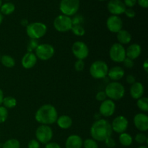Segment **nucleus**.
Listing matches in <instances>:
<instances>
[{
	"label": "nucleus",
	"instance_id": "48",
	"mask_svg": "<svg viewBox=\"0 0 148 148\" xmlns=\"http://www.w3.org/2000/svg\"><path fill=\"white\" fill-rule=\"evenodd\" d=\"M21 23H22V24H23V25L27 26V20H22Z\"/></svg>",
	"mask_w": 148,
	"mask_h": 148
},
{
	"label": "nucleus",
	"instance_id": "14",
	"mask_svg": "<svg viewBox=\"0 0 148 148\" xmlns=\"http://www.w3.org/2000/svg\"><path fill=\"white\" fill-rule=\"evenodd\" d=\"M107 28L111 33H117L120 30H122L123 22L122 20L119 16L111 15L107 19L106 21Z\"/></svg>",
	"mask_w": 148,
	"mask_h": 148
},
{
	"label": "nucleus",
	"instance_id": "38",
	"mask_svg": "<svg viewBox=\"0 0 148 148\" xmlns=\"http://www.w3.org/2000/svg\"><path fill=\"white\" fill-rule=\"evenodd\" d=\"M72 25H81V23L83 22V18L81 15H76L72 19Z\"/></svg>",
	"mask_w": 148,
	"mask_h": 148
},
{
	"label": "nucleus",
	"instance_id": "23",
	"mask_svg": "<svg viewBox=\"0 0 148 148\" xmlns=\"http://www.w3.org/2000/svg\"><path fill=\"white\" fill-rule=\"evenodd\" d=\"M117 40H119V43L121 45L128 44L132 40V36L127 30H121L117 33Z\"/></svg>",
	"mask_w": 148,
	"mask_h": 148
},
{
	"label": "nucleus",
	"instance_id": "26",
	"mask_svg": "<svg viewBox=\"0 0 148 148\" xmlns=\"http://www.w3.org/2000/svg\"><path fill=\"white\" fill-rule=\"evenodd\" d=\"M0 63L7 68H12L15 65V61L10 55H4L1 56Z\"/></svg>",
	"mask_w": 148,
	"mask_h": 148
},
{
	"label": "nucleus",
	"instance_id": "39",
	"mask_svg": "<svg viewBox=\"0 0 148 148\" xmlns=\"http://www.w3.org/2000/svg\"><path fill=\"white\" fill-rule=\"evenodd\" d=\"M104 142H105L106 145L109 148H113L116 146L115 140H114L113 138H111V137L107 138Z\"/></svg>",
	"mask_w": 148,
	"mask_h": 148
},
{
	"label": "nucleus",
	"instance_id": "29",
	"mask_svg": "<svg viewBox=\"0 0 148 148\" xmlns=\"http://www.w3.org/2000/svg\"><path fill=\"white\" fill-rule=\"evenodd\" d=\"M2 148H20V143L16 139H10L4 143Z\"/></svg>",
	"mask_w": 148,
	"mask_h": 148
},
{
	"label": "nucleus",
	"instance_id": "7",
	"mask_svg": "<svg viewBox=\"0 0 148 148\" xmlns=\"http://www.w3.org/2000/svg\"><path fill=\"white\" fill-rule=\"evenodd\" d=\"M72 18L70 17L60 14L55 18L53 21V27L57 31L65 33L70 30L72 27Z\"/></svg>",
	"mask_w": 148,
	"mask_h": 148
},
{
	"label": "nucleus",
	"instance_id": "44",
	"mask_svg": "<svg viewBox=\"0 0 148 148\" xmlns=\"http://www.w3.org/2000/svg\"><path fill=\"white\" fill-rule=\"evenodd\" d=\"M45 148H61V146L59 145L58 143H51V142H50V143L46 144V147H45Z\"/></svg>",
	"mask_w": 148,
	"mask_h": 148
},
{
	"label": "nucleus",
	"instance_id": "18",
	"mask_svg": "<svg viewBox=\"0 0 148 148\" xmlns=\"http://www.w3.org/2000/svg\"><path fill=\"white\" fill-rule=\"evenodd\" d=\"M83 141L82 139L77 134L70 135L66 140L65 147L66 148H82Z\"/></svg>",
	"mask_w": 148,
	"mask_h": 148
},
{
	"label": "nucleus",
	"instance_id": "34",
	"mask_svg": "<svg viewBox=\"0 0 148 148\" xmlns=\"http://www.w3.org/2000/svg\"><path fill=\"white\" fill-rule=\"evenodd\" d=\"M38 43L37 40H33V39H31V40L29 43L28 46H27V51L28 52H32L33 50H36V49L37 48V46H38Z\"/></svg>",
	"mask_w": 148,
	"mask_h": 148
},
{
	"label": "nucleus",
	"instance_id": "20",
	"mask_svg": "<svg viewBox=\"0 0 148 148\" xmlns=\"http://www.w3.org/2000/svg\"><path fill=\"white\" fill-rule=\"evenodd\" d=\"M144 91L145 88L143 84L141 82H135L130 88V95L134 99L138 100L143 96Z\"/></svg>",
	"mask_w": 148,
	"mask_h": 148
},
{
	"label": "nucleus",
	"instance_id": "1",
	"mask_svg": "<svg viewBox=\"0 0 148 148\" xmlns=\"http://www.w3.org/2000/svg\"><path fill=\"white\" fill-rule=\"evenodd\" d=\"M112 132L111 124L107 120L102 119L96 120L90 128L91 137L96 142H104L111 137Z\"/></svg>",
	"mask_w": 148,
	"mask_h": 148
},
{
	"label": "nucleus",
	"instance_id": "51",
	"mask_svg": "<svg viewBox=\"0 0 148 148\" xmlns=\"http://www.w3.org/2000/svg\"><path fill=\"white\" fill-rule=\"evenodd\" d=\"M1 4H2V1H1V0H0V7H1Z\"/></svg>",
	"mask_w": 148,
	"mask_h": 148
},
{
	"label": "nucleus",
	"instance_id": "47",
	"mask_svg": "<svg viewBox=\"0 0 148 148\" xmlns=\"http://www.w3.org/2000/svg\"><path fill=\"white\" fill-rule=\"evenodd\" d=\"M4 92H3V91L1 90V89H0V106L2 104V102H3V99H4Z\"/></svg>",
	"mask_w": 148,
	"mask_h": 148
},
{
	"label": "nucleus",
	"instance_id": "32",
	"mask_svg": "<svg viewBox=\"0 0 148 148\" xmlns=\"http://www.w3.org/2000/svg\"><path fill=\"white\" fill-rule=\"evenodd\" d=\"M8 117V110L4 106H0V124L5 122Z\"/></svg>",
	"mask_w": 148,
	"mask_h": 148
},
{
	"label": "nucleus",
	"instance_id": "46",
	"mask_svg": "<svg viewBox=\"0 0 148 148\" xmlns=\"http://www.w3.org/2000/svg\"><path fill=\"white\" fill-rule=\"evenodd\" d=\"M143 69H145V71L146 72H148V61L147 60L145 61V62L143 63Z\"/></svg>",
	"mask_w": 148,
	"mask_h": 148
},
{
	"label": "nucleus",
	"instance_id": "42",
	"mask_svg": "<svg viewBox=\"0 0 148 148\" xmlns=\"http://www.w3.org/2000/svg\"><path fill=\"white\" fill-rule=\"evenodd\" d=\"M137 3V0H124V4L126 7H128L129 8H132L134 7Z\"/></svg>",
	"mask_w": 148,
	"mask_h": 148
},
{
	"label": "nucleus",
	"instance_id": "27",
	"mask_svg": "<svg viewBox=\"0 0 148 148\" xmlns=\"http://www.w3.org/2000/svg\"><path fill=\"white\" fill-rule=\"evenodd\" d=\"M2 104L4 105V107H5L7 109L10 108H13L17 105V101L12 96H7L4 98L3 99Z\"/></svg>",
	"mask_w": 148,
	"mask_h": 148
},
{
	"label": "nucleus",
	"instance_id": "49",
	"mask_svg": "<svg viewBox=\"0 0 148 148\" xmlns=\"http://www.w3.org/2000/svg\"><path fill=\"white\" fill-rule=\"evenodd\" d=\"M2 21H3V15H2V14L0 12V25L1 24Z\"/></svg>",
	"mask_w": 148,
	"mask_h": 148
},
{
	"label": "nucleus",
	"instance_id": "54",
	"mask_svg": "<svg viewBox=\"0 0 148 148\" xmlns=\"http://www.w3.org/2000/svg\"></svg>",
	"mask_w": 148,
	"mask_h": 148
},
{
	"label": "nucleus",
	"instance_id": "19",
	"mask_svg": "<svg viewBox=\"0 0 148 148\" xmlns=\"http://www.w3.org/2000/svg\"><path fill=\"white\" fill-rule=\"evenodd\" d=\"M141 52V46L137 43H133L126 49V57L134 60L140 56Z\"/></svg>",
	"mask_w": 148,
	"mask_h": 148
},
{
	"label": "nucleus",
	"instance_id": "30",
	"mask_svg": "<svg viewBox=\"0 0 148 148\" xmlns=\"http://www.w3.org/2000/svg\"><path fill=\"white\" fill-rule=\"evenodd\" d=\"M74 34L77 36H82L85 35V28L82 27L81 25H73L72 26V29Z\"/></svg>",
	"mask_w": 148,
	"mask_h": 148
},
{
	"label": "nucleus",
	"instance_id": "40",
	"mask_svg": "<svg viewBox=\"0 0 148 148\" xmlns=\"http://www.w3.org/2000/svg\"><path fill=\"white\" fill-rule=\"evenodd\" d=\"M27 148H40V143L37 140H31L27 144Z\"/></svg>",
	"mask_w": 148,
	"mask_h": 148
},
{
	"label": "nucleus",
	"instance_id": "2",
	"mask_svg": "<svg viewBox=\"0 0 148 148\" xmlns=\"http://www.w3.org/2000/svg\"><path fill=\"white\" fill-rule=\"evenodd\" d=\"M35 119L38 122L43 125L53 124L58 119L57 111L53 106L45 104L36 111Z\"/></svg>",
	"mask_w": 148,
	"mask_h": 148
},
{
	"label": "nucleus",
	"instance_id": "11",
	"mask_svg": "<svg viewBox=\"0 0 148 148\" xmlns=\"http://www.w3.org/2000/svg\"><path fill=\"white\" fill-rule=\"evenodd\" d=\"M74 56L79 60H84L89 55V49L84 42L77 41L73 43L72 47Z\"/></svg>",
	"mask_w": 148,
	"mask_h": 148
},
{
	"label": "nucleus",
	"instance_id": "53",
	"mask_svg": "<svg viewBox=\"0 0 148 148\" xmlns=\"http://www.w3.org/2000/svg\"><path fill=\"white\" fill-rule=\"evenodd\" d=\"M0 59H1V56H0Z\"/></svg>",
	"mask_w": 148,
	"mask_h": 148
},
{
	"label": "nucleus",
	"instance_id": "35",
	"mask_svg": "<svg viewBox=\"0 0 148 148\" xmlns=\"http://www.w3.org/2000/svg\"><path fill=\"white\" fill-rule=\"evenodd\" d=\"M75 68L77 72H81V71L83 70L84 68H85V63H84L83 60L77 59V61L75 64Z\"/></svg>",
	"mask_w": 148,
	"mask_h": 148
},
{
	"label": "nucleus",
	"instance_id": "43",
	"mask_svg": "<svg viewBox=\"0 0 148 148\" xmlns=\"http://www.w3.org/2000/svg\"><path fill=\"white\" fill-rule=\"evenodd\" d=\"M126 80H127V82H128L129 84H130V85H132V84H134V82H136L135 77H134L132 75H127V77H126Z\"/></svg>",
	"mask_w": 148,
	"mask_h": 148
},
{
	"label": "nucleus",
	"instance_id": "28",
	"mask_svg": "<svg viewBox=\"0 0 148 148\" xmlns=\"http://www.w3.org/2000/svg\"><path fill=\"white\" fill-rule=\"evenodd\" d=\"M137 107L143 111H148V98L147 97H142L137 100Z\"/></svg>",
	"mask_w": 148,
	"mask_h": 148
},
{
	"label": "nucleus",
	"instance_id": "13",
	"mask_svg": "<svg viewBox=\"0 0 148 148\" xmlns=\"http://www.w3.org/2000/svg\"><path fill=\"white\" fill-rule=\"evenodd\" d=\"M107 8L112 15H119L124 13L126 10V6L121 0H111L108 3Z\"/></svg>",
	"mask_w": 148,
	"mask_h": 148
},
{
	"label": "nucleus",
	"instance_id": "17",
	"mask_svg": "<svg viewBox=\"0 0 148 148\" xmlns=\"http://www.w3.org/2000/svg\"><path fill=\"white\" fill-rule=\"evenodd\" d=\"M38 58L33 52H27L22 59V65L25 69H31L37 63Z\"/></svg>",
	"mask_w": 148,
	"mask_h": 148
},
{
	"label": "nucleus",
	"instance_id": "12",
	"mask_svg": "<svg viewBox=\"0 0 148 148\" xmlns=\"http://www.w3.org/2000/svg\"><path fill=\"white\" fill-rule=\"evenodd\" d=\"M129 122L127 118L124 116H119L116 117L111 124V128L114 132L118 134L125 132L128 128Z\"/></svg>",
	"mask_w": 148,
	"mask_h": 148
},
{
	"label": "nucleus",
	"instance_id": "37",
	"mask_svg": "<svg viewBox=\"0 0 148 148\" xmlns=\"http://www.w3.org/2000/svg\"><path fill=\"white\" fill-rule=\"evenodd\" d=\"M106 94L105 91H99L98 93L95 95V98H96L97 101H101V102H103L105 100H106Z\"/></svg>",
	"mask_w": 148,
	"mask_h": 148
},
{
	"label": "nucleus",
	"instance_id": "22",
	"mask_svg": "<svg viewBox=\"0 0 148 148\" xmlns=\"http://www.w3.org/2000/svg\"><path fill=\"white\" fill-rule=\"evenodd\" d=\"M56 123L61 129L66 130V129H69L72 127V119L69 116L62 115L57 119Z\"/></svg>",
	"mask_w": 148,
	"mask_h": 148
},
{
	"label": "nucleus",
	"instance_id": "31",
	"mask_svg": "<svg viewBox=\"0 0 148 148\" xmlns=\"http://www.w3.org/2000/svg\"><path fill=\"white\" fill-rule=\"evenodd\" d=\"M84 148H98V145L97 142L93 139H86L82 144Z\"/></svg>",
	"mask_w": 148,
	"mask_h": 148
},
{
	"label": "nucleus",
	"instance_id": "16",
	"mask_svg": "<svg viewBox=\"0 0 148 148\" xmlns=\"http://www.w3.org/2000/svg\"><path fill=\"white\" fill-rule=\"evenodd\" d=\"M134 124L136 128L140 131H147L148 116L145 114H137L134 117Z\"/></svg>",
	"mask_w": 148,
	"mask_h": 148
},
{
	"label": "nucleus",
	"instance_id": "15",
	"mask_svg": "<svg viewBox=\"0 0 148 148\" xmlns=\"http://www.w3.org/2000/svg\"><path fill=\"white\" fill-rule=\"evenodd\" d=\"M116 105L114 101L111 99L105 100L103 101L99 108L100 114L103 116H111L115 112Z\"/></svg>",
	"mask_w": 148,
	"mask_h": 148
},
{
	"label": "nucleus",
	"instance_id": "5",
	"mask_svg": "<svg viewBox=\"0 0 148 148\" xmlns=\"http://www.w3.org/2000/svg\"><path fill=\"white\" fill-rule=\"evenodd\" d=\"M108 64L103 61H95L90 67V73L95 79H103L108 75Z\"/></svg>",
	"mask_w": 148,
	"mask_h": 148
},
{
	"label": "nucleus",
	"instance_id": "9",
	"mask_svg": "<svg viewBox=\"0 0 148 148\" xmlns=\"http://www.w3.org/2000/svg\"><path fill=\"white\" fill-rule=\"evenodd\" d=\"M36 57L43 61H47L54 55V48L48 43L39 44L35 50Z\"/></svg>",
	"mask_w": 148,
	"mask_h": 148
},
{
	"label": "nucleus",
	"instance_id": "4",
	"mask_svg": "<svg viewBox=\"0 0 148 148\" xmlns=\"http://www.w3.org/2000/svg\"><path fill=\"white\" fill-rule=\"evenodd\" d=\"M47 27L43 23L35 22L26 26V33L29 38L33 40H38L46 35Z\"/></svg>",
	"mask_w": 148,
	"mask_h": 148
},
{
	"label": "nucleus",
	"instance_id": "25",
	"mask_svg": "<svg viewBox=\"0 0 148 148\" xmlns=\"http://www.w3.org/2000/svg\"><path fill=\"white\" fill-rule=\"evenodd\" d=\"M119 142L121 145L124 146V147H129L132 144L133 138L128 133H121L119 136Z\"/></svg>",
	"mask_w": 148,
	"mask_h": 148
},
{
	"label": "nucleus",
	"instance_id": "41",
	"mask_svg": "<svg viewBox=\"0 0 148 148\" xmlns=\"http://www.w3.org/2000/svg\"><path fill=\"white\" fill-rule=\"evenodd\" d=\"M124 13H125L127 17H129V18H133V17H135V12H134V10L132 8L126 9Z\"/></svg>",
	"mask_w": 148,
	"mask_h": 148
},
{
	"label": "nucleus",
	"instance_id": "45",
	"mask_svg": "<svg viewBox=\"0 0 148 148\" xmlns=\"http://www.w3.org/2000/svg\"><path fill=\"white\" fill-rule=\"evenodd\" d=\"M139 5L143 8H147L148 7V0H137Z\"/></svg>",
	"mask_w": 148,
	"mask_h": 148
},
{
	"label": "nucleus",
	"instance_id": "36",
	"mask_svg": "<svg viewBox=\"0 0 148 148\" xmlns=\"http://www.w3.org/2000/svg\"><path fill=\"white\" fill-rule=\"evenodd\" d=\"M123 64H124V66H125L126 68H127V69H131V68H132L133 66H134V61H133L132 59L126 57L125 59L123 61Z\"/></svg>",
	"mask_w": 148,
	"mask_h": 148
},
{
	"label": "nucleus",
	"instance_id": "21",
	"mask_svg": "<svg viewBox=\"0 0 148 148\" xmlns=\"http://www.w3.org/2000/svg\"><path fill=\"white\" fill-rule=\"evenodd\" d=\"M124 70L121 66H114L111 69H108V76L111 79L114 80V82H117L121 79L124 76Z\"/></svg>",
	"mask_w": 148,
	"mask_h": 148
},
{
	"label": "nucleus",
	"instance_id": "24",
	"mask_svg": "<svg viewBox=\"0 0 148 148\" xmlns=\"http://www.w3.org/2000/svg\"><path fill=\"white\" fill-rule=\"evenodd\" d=\"M14 10H15V6L14 4L11 2H7L4 3V4H1L0 7V12L2 14V15L3 14L9 15L14 12Z\"/></svg>",
	"mask_w": 148,
	"mask_h": 148
},
{
	"label": "nucleus",
	"instance_id": "10",
	"mask_svg": "<svg viewBox=\"0 0 148 148\" xmlns=\"http://www.w3.org/2000/svg\"><path fill=\"white\" fill-rule=\"evenodd\" d=\"M109 56L111 60L116 63H121L126 58V49L124 46L116 43L112 45L109 51Z\"/></svg>",
	"mask_w": 148,
	"mask_h": 148
},
{
	"label": "nucleus",
	"instance_id": "8",
	"mask_svg": "<svg viewBox=\"0 0 148 148\" xmlns=\"http://www.w3.org/2000/svg\"><path fill=\"white\" fill-rule=\"evenodd\" d=\"M36 140L39 143L42 144H47L50 143L53 137V131L49 125L39 126L36 131Z\"/></svg>",
	"mask_w": 148,
	"mask_h": 148
},
{
	"label": "nucleus",
	"instance_id": "6",
	"mask_svg": "<svg viewBox=\"0 0 148 148\" xmlns=\"http://www.w3.org/2000/svg\"><path fill=\"white\" fill-rule=\"evenodd\" d=\"M79 8V0H62L59 9L64 15L70 17L77 12Z\"/></svg>",
	"mask_w": 148,
	"mask_h": 148
},
{
	"label": "nucleus",
	"instance_id": "33",
	"mask_svg": "<svg viewBox=\"0 0 148 148\" xmlns=\"http://www.w3.org/2000/svg\"><path fill=\"white\" fill-rule=\"evenodd\" d=\"M134 140L139 144H144V143H147V137L143 133H139L134 137Z\"/></svg>",
	"mask_w": 148,
	"mask_h": 148
},
{
	"label": "nucleus",
	"instance_id": "52",
	"mask_svg": "<svg viewBox=\"0 0 148 148\" xmlns=\"http://www.w3.org/2000/svg\"><path fill=\"white\" fill-rule=\"evenodd\" d=\"M98 1H105V0H98Z\"/></svg>",
	"mask_w": 148,
	"mask_h": 148
},
{
	"label": "nucleus",
	"instance_id": "3",
	"mask_svg": "<svg viewBox=\"0 0 148 148\" xmlns=\"http://www.w3.org/2000/svg\"><path fill=\"white\" fill-rule=\"evenodd\" d=\"M106 96L112 101L121 99L125 94V88L119 82H112L108 84L105 89Z\"/></svg>",
	"mask_w": 148,
	"mask_h": 148
},
{
	"label": "nucleus",
	"instance_id": "50",
	"mask_svg": "<svg viewBox=\"0 0 148 148\" xmlns=\"http://www.w3.org/2000/svg\"><path fill=\"white\" fill-rule=\"evenodd\" d=\"M138 148H148V147L145 145H141V146H140Z\"/></svg>",
	"mask_w": 148,
	"mask_h": 148
}]
</instances>
